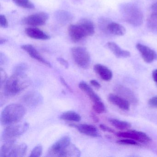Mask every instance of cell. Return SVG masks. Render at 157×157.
<instances>
[{"label": "cell", "mask_w": 157, "mask_h": 157, "mask_svg": "<svg viewBox=\"0 0 157 157\" xmlns=\"http://www.w3.org/2000/svg\"><path fill=\"white\" fill-rule=\"evenodd\" d=\"M30 85L27 76L12 74L1 85V105L2 106L8 98L16 95Z\"/></svg>", "instance_id": "1"}, {"label": "cell", "mask_w": 157, "mask_h": 157, "mask_svg": "<svg viewBox=\"0 0 157 157\" xmlns=\"http://www.w3.org/2000/svg\"><path fill=\"white\" fill-rule=\"evenodd\" d=\"M68 33L71 41L73 43H78L84 38L94 34V25L88 19H81L77 24L70 25L68 28Z\"/></svg>", "instance_id": "2"}, {"label": "cell", "mask_w": 157, "mask_h": 157, "mask_svg": "<svg viewBox=\"0 0 157 157\" xmlns=\"http://www.w3.org/2000/svg\"><path fill=\"white\" fill-rule=\"evenodd\" d=\"M26 110L21 104L12 103L6 106L1 115V124L10 125L20 122L25 116Z\"/></svg>", "instance_id": "3"}, {"label": "cell", "mask_w": 157, "mask_h": 157, "mask_svg": "<svg viewBox=\"0 0 157 157\" xmlns=\"http://www.w3.org/2000/svg\"><path fill=\"white\" fill-rule=\"evenodd\" d=\"M121 13L124 20L134 26H139L143 21V15L141 10L134 4L127 3L121 8Z\"/></svg>", "instance_id": "4"}, {"label": "cell", "mask_w": 157, "mask_h": 157, "mask_svg": "<svg viewBox=\"0 0 157 157\" xmlns=\"http://www.w3.org/2000/svg\"><path fill=\"white\" fill-rule=\"evenodd\" d=\"M72 58L77 65L82 68H88L91 63L90 53L85 48L76 47L71 49Z\"/></svg>", "instance_id": "5"}, {"label": "cell", "mask_w": 157, "mask_h": 157, "mask_svg": "<svg viewBox=\"0 0 157 157\" xmlns=\"http://www.w3.org/2000/svg\"><path fill=\"white\" fill-rule=\"evenodd\" d=\"M29 127V124L27 123L10 125L3 131L2 136V140L5 141L14 139L25 133Z\"/></svg>", "instance_id": "6"}, {"label": "cell", "mask_w": 157, "mask_h": 157, "mask_svg": "<svg viewBox=\"0 0 157 157\" xmlns=\"http://www.w3.org/2000/svg\"><path fill=\"white\" fill-rule=\"evenodd\" d=\"M71 143L70 137L64 136L51 146L47 153V157H60L62 151Z\"/></svg>", "instance_id": "7"}, {"label": "cell", "mask_w": 157, "mask_h": 157, "mask_svg": "<svg viewBox=\"0 0 157 157\" xmlns=\"http://www.w3.org/2000/svg\"><path fill=\"white\" fill-rule=\"evenodd\" d=\"M48 18L49 15L48 13L41 12L25 17L23 19L22 23L25 25L32 27L42 26L46 23Z\"/></svg>", "instance_id": "8"}, {"label": "cell", "mask_w": 157, "mask_h": 157, "mask_svg": "<svg viewBox=\"0 0 157 157\" xmlns=\"http://www.w3.org/2000/svg\"><path fill=\"white\" fill-rule=\"evenodd\" d=\"M116 135L119 137L131 139L140 143H148L151 140L150 137L146 133L136 130H128L127 132H118Z\"/></svg>", "instance_id": "9"}, {"label": "cell", "mask_w": 157, "mask_h": 157, "mask_svg": "<svg viewBox=\"0 0 157 157\" xmlns=\"http://www.w3.org/2000/svg\"><path fill=\"white\" fill-rule=\"evenodd\" d=\"M21 101L25 105L29 107H35L43 103L44 98L38 92L31 91L23 96Z\"/></svg>", "instance_id": "10"}, {"label": "cell", "mask_w": 157, "mask_h": 157, "mask_svg": "<svg viewBox=\"0 0 157 157\" xmlns=\"http://www.w3.org/2000/svg\"><path fill=\"white\" fill-rule=\"evenodd\" d=\"M137 49L146 63H151L157 59V54L154 50L140 44H137Z\"/></svg>", "instance_id": "11"}, {"label": "cell", "mask_w": 157, "mask_h": 157, "mask_svg": "<svg viewBox=\"0 0 157 157\" xmlns=\"http://www.w3.org/2000/svg\"><path fill=\"white\" fill-rule=\"evenodd\" d=\"M21 48L25 51L32 58L37 60L49 67H51V64L42 56L33 46L31 44H24L21 46Z\"/></svg>", "instance_id": "12"}, {"label": "cell", "mask_w": 157, "mask_h": 157, "mask_svg": "<svg viewBox=\"0 0 157 157\" xmlns=\"http://www.w3.org/2000/svg\"><path fill=\"white\" fill-rule=\"evenodd\" d=\"M70 126L76 128L80 133L87 136L93 137H99L101 136V135L97 128L92 125L87 124L76 125L71 124Z\"/></svg>", "instance_id": "13"}, {"label": "cell", "mask_w": 157, "mask_h": 157, "mask_svg": "<svg viewBox=\"0 0 157 157\" xmlns=\"http://www.w3.org/2000/svg\"><path fill=\"white\" fill-rule=\"evenodd\" d=\"M108 100L111 103L122 110L128 111L130 108V103L121 96L113 94H110L108 96Z\"/></svg>", "instance_id": "14"}, {"label": "cell", "mask_w": 157, "mask_h": 157, "mask_svg": "<svg viewBox=\"0 0 157 157\" xmlns=\"http://www.w3.org/2000/svg\"><path fill=\"white\" fill-rule=\"evenodd\" d=\"M25 33L28 37L33 39L42 40L50 39V36L48 35L36 27H27L25 29Z\"/></svg>", "instance_id": "15"}, {"label": "cell", "mask_w": 157, "mask_h": 157, "mask_svg": "<svg viewBox=\"0 0 157 157\" xmlns=\"http://www.w3.org/2000/svg\"><path fill=\"white\" fill-rule=\"evenodd\" d=\"M54 16L56 21L61 25H66L73 21V15L67 11L61 10L56 11Z\"/></svg>", "instance_id": "16"}, {"label": "cell", "mask_w": 157, "mask_h": 157, "mask_svg": "<svg viewBox=\"0 0 157 157\" xmlns=\"http://www.w3.org/2000/svg\"><path fill=\"white\" fill-rule=\"evenodd\" d=\"M94 69L100 78L105 81H109L113 78L112 71L104 65L100 64H96L94 67Z\"/></svg>", "instance_id": "17"}, {"label": "cell", "mask_w": 157, "mask_h": 157, "mask_svg": "<svg viewBox=\"0 0 157 157\" xmlns=\"http://www.w3.org/2000/svg\"><path fill=\"white\" fill-rule=\"evenodd\" d=\"M108 32L114 35L122 36L126 33V29L124 26L115 22L108 23L104 32Z\"/></svg>", "instance_id": "18"}, {"label": "cell", "mask_w": 157, "mask_h": 157, "mask_svg": "<svg viewBox=\"0 0 157 157\" xmlns=\"http://www.w3.org/2000/svg\"><path fill=\"white\" fill-rule=\"evenodd\" d=\"M108 48L112 51L116 57L118 58H128L130 56L129 51L121 49L114 42H108L107 44Z\"/></svg>", "instance_id": "19"}, {"label": "cell", "mask_w": 157, "mask_h": 157, "mask_svg": "<svg viewBox=\"0 0 157 157\" xmlns=\"http://www.w3.org/2000/svg\"><path fill=\"white\" fill-rule=\"evenodd\" d=\"M79 88L87 94L94 103L101 101L98 94L95 93L93 90L85 82H81L79 84Z\"/></svg>", "instance_id": "20"}, {"label": "cell", "mask_w": 157, "mask_h": 157, "mask_svg": "<svg viewBox=\"0 0 157 157\" xmlns=\"http://www.w3.org/2000/svg\"><path fill=\"white\" fill-rule=\"evenodd\" d=\"M116 90L129 102L136 103L137 101L134 94L128 88L120 85L116 87Z\"/></svg>", "instance_id": "21"}, {"label": "cell", "mask_w": 157, "mask_h": 157, "mask_svg": "<svg viewBox=\"0 0 157 157\" xmlns=\"http://www.w3.org/2000/svg\"><path fill=\"white\" fill-rule=\"evenodd\" d=\"M27 149V146L25 143H21L19 145L15 144L8 157H23L26 153Z\"/></svg>", "instance_id": "22"}, {"label": "cell", "mask_w": 157, "mask_h": 157, "mask_svg": "<svg viewBox=\"0 0 157 157\" xmlns=\"http://www.w3.org/2000/svg\"><path fill=\"white\" fill-rule=\"evenodd\" d=\"M80 155L81 151L78 148L71 143L62 151L60 157H79Z\"/></svg>", "instance_id": "23"}, {"label": "cell", "mask_w": 157, "mask_h": 157, "mask_svg": "<svg viewBox=\"0 0 157 157\" xmlns=\"http://www.w3.org/2000/svg\"><path fill=\"white\" fill-rule=\"evenodd\" d=\"M15 139L6 140L0 149V157H8L13 148L15 146Z\"/></svg>", "instance_id": "24"}, {"label": "cell", "mask_w": 157, "mask_h": 157, "mask_svg": "<svg viewBox=\"0 0 157 157\" xmlns=\"http://www.w3.org/2000/svg\"><path fill=\"white\" fill-rule=\"evenodd\" d=\"M59 117L60 119L62 120L74 122H79L81 120L80 116L76 112L72 111L64 112L59 116Z\"/></svg>", "instance_id": "25"}, {"label": "cell", "mask_w": 157, "mask_h": 157, "mask_svg": "<svg viewBox=\"0 0 157 157\" xmlns=\"http://www.w3.org/2000/svg\"><path fill=\"white\" fill-rule=\"evenodd\" d=\"M148 28L153 33H157V12L154 11L150 15L147 21Z\"/></svg>", "instance_id": "26"}, {"label": "cell", "mask_w": 157, "mask_h": 157, "mask_svg": "<svg viewBox=\"0 0 157 157\" xmlns=\"http://www.w3.org/2000/svg\"><path fill=\"white\" fill-rule=\"evenodd\" d=\"M110 124L117 129L125 130L131 127V124L126 121H121L114 118H111L109 120Z\"/></svg>", "instance_id": "27"}, {"label": "cell", "mask_w": 157, "mask_h": 157, "mask_svg": "<svg viewBox=\"0 0 157 157\" xmlns=\"http://www.w3.org/2000/svg\"><path fill=\"white\" fill-rule=\"evenodd\" d=\"M28 65L25 63H20L14 67L13 74L21 76H27L28 72Z\"/></svg>", "instance_id": "28"}, {"label": "cell", "mask_w": 157, "mask_h": 157, "mask_svg": "<svg viewBox=\"0 0 157 157\" xmlns=\"http://www.w3.org/2000/svg\"><path fill=\"white\" fill-rule=\"evenodd\" d=\"M13 3L18 7L25 9L33 10L35 8V6L30 0H12Z\"/></svg>", "instance_id": "29"}, {"label": "cell", "mask_w": 157, "mask_h": 157, "mask_svg": "<svg viewBox=\"0 0 157 157\" xmlns=\"http://www.w3.org/2000/svg\"><path fill=\"white\" fill-rule=\"evenodd\" d=\"M93 109L95 113L98 114L103 113L105 111V107L101 101L94 103Z\"/></svg>", "instance_id": "30"}, {"label": "cell", "mask_w": 157, "mask_h": 157, "mask_svg": "<svg viewBox=\"0 0 157 157\" xmlns=\"http://www.w3.org/2000/svg\"><path fill=\"white\" fill-rule=\"evenodd\" d=\"M43 146L41 144L36 145L31 152L30 157H39L43 152Z\"/></svg>", "instance_id": "31"}, {"label": "cell", "mask_w": 157, "mask_h": 157, "mask_svg": "<svg viewBox=\"0 0 157 157\" xmlns=\"http://www.w3.org/2000/svg\"><path fill=\"white\" fill-rule=\"evenodd\" d=\"M117 143L120 145H138V143L134 140L126 138V139H122L118 140Z\"/></svg>", "instance_id": "32"}, {"label": "cell", "mask_w": 157, "mask_h": 157, "mask_svg": "<svg viewBox=\"0 0 157 157\" xmlns=\"http://www.w3.org/2000/svg\"><path fill=\"white\" fill-rule=\"evenodd\" d=\"M0 26L3 28H6L9 26L8 21L6 16L4 15H0Z\"/></svg>", "instance_id": "33"}, {"label": "cell", "mask_w": 157, "mask_h": 157, "mask_svg": "<svg viewBox=\"0 0 157 157\" xmlns=\"http://www.w3.org/2000/svg\"><path fill=\"white\" fill-rule=\"evenodd\" d=\"M0 76H0L1 77L0 83H1V85L4 83V82L6 81V80L8 78L7 73L4 71V70L2 69V67L1 68V69H0Z\"/></svg>", "instance_id": "34"}, {"label": "cell", "mask_w": 157, "mask_h": 157, "mask_svg": "<svg viewBox=\"0 0 157 157\" xmlns=\"http://www.w3.org/2000/svg\"><path fill=\"white\" fill-rule=\"evenodd\" d=\"M149 105L151 107L154 108H157V96H154L151 98L148 102Z\"/></svg>", "instance_id": "35"}, {"label": "cell", "mask_w": 157, "mask_h": 157, "mask_svg": "<svg viewBox=\"0 0 157 157\" xmlns=\"http://www.w3.org/2000/svg\"><path fill=\"white\" fill-rule=\"evenodd\" d=\"M57 60L62 66H64L65 68H68L69 67V65L68 61L66 60V59H64L63 58L59 57L57 59Z\"/></svg>", "instance_id": "36"}, {"label": "cell", "mask_w": 157, "mask_h": 157, "mask_svg": "<svg viewBox=\"0 0 157 157\" xmlns=\"http://www.w3.org/2000/svg\"><path fill=\"white\" fill-rule=\"evenodd\" d=\"M8 58L5 54L1 53L0 54V65L1 66L5 65L7 63Z\"/></svg>", "instance_id": "37"}, {"label": "cell", "mask_w": 157, "mask_h": 157, "mask_svg": "<svg viewBox=\"0 0 157 157\" xmlns=\"http://www.w3.org/2000/svg\"><path fill=\"white\" fill-rule=\"evenodd\" d=\"M100 128L102 130L105 131V132H108L109 133H114V130L111 128L107 126L104 124L100 125Z\"/></svg>", "instance_id": "38"}, {"label": "cell", "mask_w": 157, "mask_h": 157, "mask_svg": "<svg viewBox=\"0 0 157 157\" xmlns=\"http://www.w3.org/2000/svg\"><path fill=\"white\" fill-rule=\"evenodd\" d=\"M60 82L62 83V85L64 86V87H66L68 90L69 91L71 92H72V89H71L69 85L68 84V83L66 82L65 80L64 79V78L63 77H60Z\"/></svg>", "instance_id": "39"}, {"label": "cell", "mask_w": 157, "mask_h": 157, "mask_svg": "<svg viewBox=\"0 0 157 157\" xmlns=\"http://www.w3.org/2000/svg\"><path fill=\"white\" fill-rule=\"evenodd\" d=\"M90 82L92 85H93L94 87H95L96 89H100V88H101V84H100V83H99L98 82L95 80H91L90 81Z\"/></svg>", "instance_id": "40"}, {"label": "cell", "mask_w": 157, "mask_h": 157, "mask_svg": "<svg viewBox=\"0 0 157 157\" xmlns=\"http://www.w3.org/2000/svg\"><path fill=\"white\" fill-rule=\"evenodd\" d=\"M152 76L153 80L157 84V69L153 71V72H152Z\"/></svg>", "instance_id": "41"}, {"label": "cell", "mask_w": 157, "mask_h": 157, "mask_svg": "<svg viewBox=\"0 0 157 157\" xmlns=\"http://www.w3.org/2000/svg\"><path fill=\"white\" fill-rule=\"evenodd\" d=\"M91 117H92L94 121L96 122V123L99 122V118H98V117H97L95 114H92Z\"/></svg>", "instance_id": "42"}, {"label": "cell", "mask_w": 157, "mask_h": 157, "mask_svg": "<svg viewBox=\"0 0 157 157\" xmlns=\"http://www.w3.org/2000/svg\"><path fill=\"white\" fill-rule=\"evenodd\" d=\"M151 10L152 11H157V2L154 3L151 6Z\"/></svg>", "instance_id": "43"}, {"label": "cell", "mask_w": 157, "mask_h": 157, "mask_svg": "<svg viewBox=\"0 0 157 157\" xmlns=\"http://www.w3.org/2000/svg\"><path fill=\"white\" fill-rule=\"evenodd\" d=\"M7 42V40L5 38H0V44L2 45L5 44Z\"/></svg>", "instance_id": "44"}]
</instances>
